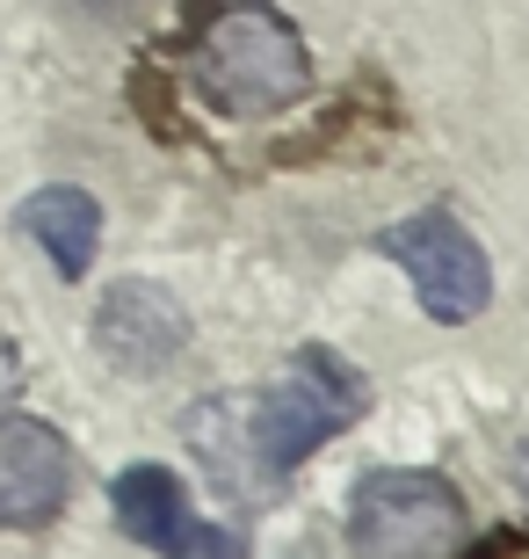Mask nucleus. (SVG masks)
Returning a JSON list of instances; mask_svg holds the SVG:
<instances>
[{"label": "nucleus", "mask_w": 529, "mask_h": 559, "mask_svg": "<svg viewBox=\"0 0 529 559\" xmlns=\"http://www.w3.org/2000/svg\"><path fill=\"white\" fill-rule=\"evenodd\" d=\"M312 81V59L298 29L262 0H240L196 37V87L225 117H268V109L298 103Z\"/></svg>", "instance_id": "obj_1"}, {"label": "nucleus", "mask_w": 529, "mask_h": 559, "mask_svg": "<svg viewBox=\"0 0 529 559\" xmlns=\"http://www.w3.org/2000/svg\"><path fill=\"white\" fill-rule=\"evenodd\" d=\"M363 407H370V385L356 364H341L334 349H298L276 371V385L254 400L247 429H254V451H262L268 473H290V465H305L320 451L326 436H341Z\"/></svg>", "instance_id": "obj_2"}, {"label": "nucleus", "mask_w": 529, "mask_h": 559, "mask_svg": "<svg viewBox=\"0 0 529 559\" xmlns=\"http://www.w3.org/2000/svg\"><path fill=\"white\" fill-rule=\"evenodd\" d=\"M471 538L465 501L443 473H413V465H385V473L356 479L348 501V545L370 559H435L457 552Z\"/></svg>", "instance_id": "obj_3"}, {"label": "nucleus", "mask_w": 529, "mask_h": 559, "mask_svg": "<svg viewBox=\"0 0 529 559\" xmlns=\"http://www.w3.org/2000/svg\"><path fill=\"white\" fill-rule=\"evenodd\" d=\"M385 254L407 270L413 298H421L443 328H457V320H471V312H486V298H493L486 248H479L449 211H413V218H399V226L385 233Z\"/></svg>", "instance_id": "obj_4"}, {"label": "nucleus", "mask_w": 529, "mask_h": 559, "mask_svg": "<svg viewBox=\"0 0 529 559\" xmlns=\"http://www.w3.org/2000/svg\"><path fill=\"white\" fill-rule=\"evenodd\" d=\"M109 509H117L123 538L153 545V552H204V559H232L240 552L232 531H211V523L189 516V495H182V479L167 473V465H131V473H117Z\"/></svg>", "instance_id": "obj_5"}, {"label": "nucleus", "mask_w": 529, "mask_h": 559, "mask_svg": "<svg viewBox=\"0 0 529 559\" xmlns=\"http://www.w3.org/2000/svg\"><path fill=\"white\" fill-rule=\"evenodd\" d=\"M65 487H73V465H65L59 429L29 415H0V523L8 531L51 523L65 509Z\"/></svg>", "instance_id": "obj_6"}, {"label": "nucleus", "mask_w": 529, "mask_h": 559, "mask_svg": "<svg viewBox=\"0 0 529 559\" xmlns=\"http://www.w3.org/2000/svg\"><path fill=\"white\" fill-rule=\"evenodd\" d=\"M95 349L117 364V371H167L175 356L189 349V312L167 298L160 284H117L95 312Z\"/></svg>", "instance_id": "obj_7"}, {"label": "nucleus", "mask_w": 529, "mask_h": 559, "mask_svg": "<svg viewBox=\"0 0 529 559\" xmlns=\"http://www.w3.org/2000/svg\"><path fill=\"white\" fill-rule=\"evenodd\" d=\"M22 233L51 254L59 276H87V262H95V248H103V204H95L87 189L51 182V189H37V197L22 204Z\"/></svg>", "instance_id": "obj_8"}, {"label": "nucleus", "mask_w": 529, "mask_h": 559, "mask_svg": "<svg viewBox=\"0 0 529 559\" xmlns=\"http://www.w3.org/2000/svg\"><path fill=\"white\" fill-rule=\"evenodd\" d=\"M15 378H22V356H15V342L0 334V393H15Z\"/></svg>", "instance_id": "obj_9"}]
</instances>
